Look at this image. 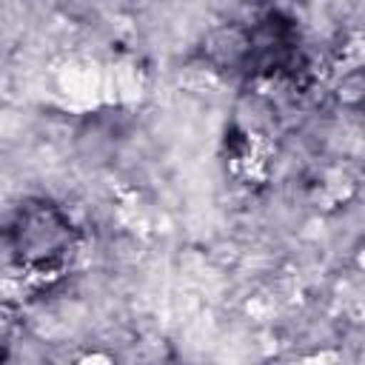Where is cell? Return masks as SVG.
<instances>
[{
	"instance_id": "cell-1",
	"label": "cell",
	"mask_w": 365,
	"mask_h": 365,
	"mask_svg": "<svg viewBox=\"0 0 365 365\" xmlns=\"http://www.w3.org/2000/svg\"><path fill=\"white\" fill-rule=\"evenodd\" d=\"M9 234H11L14 254L26 265H48V262L60 259L66 245H68V222L57 211L51 214L46 231H34V222L20 211L17 222H14V228Z\"/></svg>"
}]
</instances>
